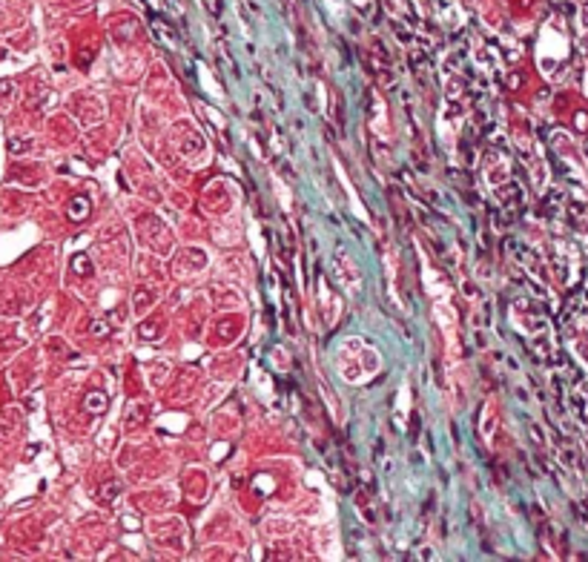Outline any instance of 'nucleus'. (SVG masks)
Here are the masks:
<instances>
[{"mask_svg":"<svg viewBox=\"0 0 588 562\" xmlns=\"http://www.w3.org/2000/svg\"><path fill=\"white\" fill-rule=\"evenodd\" d=\"M69 215H72V218H83V215H86V198H78V201H72V210H69Z\"/></svg>","mask_w":588,"mask_h":562,"instance_id":"obj_1","label":"nucleus"},{"mask_svg":"<svg viewBox=\"0 0 588 562\" xmlns=\"http://www.w3.org/2000/svg\"><path fill=\"white\" fill-rule=\"evenodd\" d=\"M26 146H29V141H9V152H23V149H26Z\"/></svg>","mask_w":588,"mask_h":562,"instance_id":"obj_2","label":"nucleus"},{"mask_svg":"<svg viewBox=\"0 0 588 562\" xmlns=\"http://www.w3.org/2000/svg\"><path fill=\"white\" fill-rule=\"evenodd\" d=\"M75 270H80V273H89V264H86V258H75Z\"/></svg>","mask_w":588,"mask_h":562,"instance_id":"obj_3","label":"nucleus"},{"mask_svg":"<svg viewBox=\"0 0 588 562\" xmlns=\"http://www.w3.org/2000/svg\"><path fill=\"white\" fill-rule=\"evenodd\" d=\"M0 95H12V83H6V80H0Z\"/></svg>","mask_w":588,"mask_h":562,"instance_id":"obj_4","label":"nucleus"},{"mask_svg":"<svg viewBox=\"0 0 588 562\" xmlns=\"http://www.w3.org/2000/svg\"><path fill=\"white\" fill-rule=\"evenodd\" d=\"M356 3H367V0H356Z\"/></svg>","mask_w":588,"mask_h":562,"instance_id":"obj_5","label":"nucleus"}]
</instances>
